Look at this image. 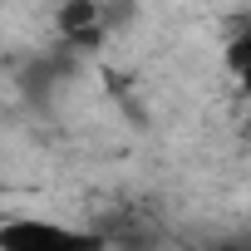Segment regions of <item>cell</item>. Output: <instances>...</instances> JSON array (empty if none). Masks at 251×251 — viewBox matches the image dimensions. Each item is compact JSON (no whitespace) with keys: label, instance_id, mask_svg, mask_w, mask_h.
<instances>
[{"label":"cell","instance_id":"cell-5","mask_svg":"<svg viewBox=\"0 0 251 251\" xmlns=\"http://www.w3.org/2000/svg\"><path fill=\"white\" fill-rule=\"evenodd\" d=\"M246 133H251V123H246Z\"/></svg>","mask_w":251,"mask_h":251},{"label":"cell","instance_id":"cell-6","mask_svg":"<svg viewBox=\"0 0 251 251\" xmlns=\"http://www.w3.org/2000/svg\"><path fill=\"white\" fill-rule=\"evenodd\" d=\"M54 5H59V0H54Z\"/></svg>","mask_w":251,"mask_h":251},{"label":"cell","instance_id":"cell-1","mask_svg":"<svg viewBox=\"0 0 251 251\" xmlns=\"http://www.w3.org/2000/svg\"><path fill=\"white\" fill-rule=\"evenodd\" d=\"M0 246L5 251H74V246H103V236L94 231H69V226H50V222H5L0 226Z\"/></svg>","mask_w":251,"mask_h":251},{"label":"cell","instance_id":"cell-4","mask_svg":"<svg viewBox=\"0 0 251 251\" xmlns=\"http://www.w3.org/2000/svg\"><path fill=\"white\" fill-rule=\"evenodd\" d=\"M226 74L251 94V30L231 35V45H226Z\"/></svg>","mask_w":251,"mask_h":251},{"label":"cell","instance_id":"cell-2","mask_svg":"<svg viewBox=\"0 0 251 251\" xmlns=\"http://www.w3.org/2000/svg\"><path fill=\"white\" fill-rule=\"evenodd\" d=\"M54 25L69 40V50H94L103 40V5L99 0H59Z\"/></svg>","mask_w":251,"mask_h":251},{"label":"cell","instance_id":"cell-3","mask_svg":"<svg viewBox=\"0 0 251 251\" xmlns=\"http://www.w3.org/2000/svg\"><path fill=\"white\" fill-rule=\"evenodd\" d=\"M64 74H74V59H64V54H35V59L20 69V89H25L30 99H50V89H54Z\"/></svg>","mask_w":251,"mask_h":251}]
</instances>
